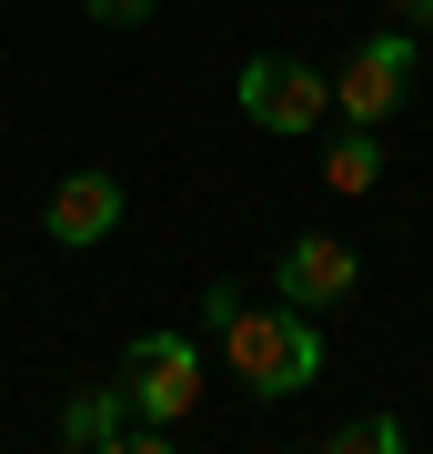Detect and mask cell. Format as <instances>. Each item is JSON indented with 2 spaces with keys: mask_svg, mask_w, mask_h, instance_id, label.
<instances>
[{
  "mask_svg": "<svg viewBox=\"0 0 433 454\" xmlns=\"http://www.w3.org/2000/svg\"><path fill=\"white\" fill-rule=\"evenodd\" d=\"M212 333H222V354H232V384L262 394V404H282V394H303L322 373V343H313V324L292 303H232Z\"/></svg>",
  "mask_w": 433,
  "mask_h": 454,
  "instance_id": "obj_1",
  "label": "cell"
},
{
  "mask_svg": "<svg viewBox=\"0 0 433 454\" xmlns=\"http://www.w3.org/2000/svg\"><path fill=\"white\" fill-rule=\"evenodd\" d=\"M242 121H262V131H282V142H303V131L333 112V71L322 61H292V51H262V61H242Z\"/></svg>",
  "mask_w": 433,
  "mask_h": 454,
  "instance_id": "obj_2",
  "label": "cell"
},
{
  "mask_svg": "<svg viewBox=\"0 0 433 454\" xmlns=\"http://www.w3.org/2000/svg\"><path fill=\"white\" fill-rule=\"evenodd\" d=\"M121 394H131V414H151V424H192V404H202L192 333H142L121 354Z\"/></svg>",
  "mask_w": 433,
  "mask_h": 454,
  "instance_id": "obj_3",
  "label": "cell"
},
{
  "mask_svg": "<svg viewBox=\"0 0 433 454\" xmlns=\"http://www.w3.org/2000/svg\"><path fill=\"white\" fill-rule=\"evenodd\" d=\"M414 61H423V51H414V31H383V41H363L353 51V61H343L333 71V112L343 121H393L403 112V91H414Z\"/></svg>",
  "mask_w": 433,
  "mask_h": 454,
  "instance_id": "obj_4",
  "label": "cell"
},
{
  "mask_svg": "<svg viewBox=\"0 0 433 454\" xmlns=\"http://www.w3.org/2000/svg\"><path fill=\"white\" fill-rule=\"evenodd\" d=\"M353 283H363V262H353V243H333V232H303V243L282 253V303H292V313L353 303Z\"/></svg>",
  "mask_w": 433,
  "mask_h": 454,
  "instance_id": "obj_5",
  "label": "cell"
},
{
  "mask_svg": "<svg viewBox=\"0 0 433 454\" xmlns=\"http://www.w3.org/2000/svg\"><path fill=\"white\" fill-rule=\"evenodd\" d=\"M50 243H71V253H91V243H112V223H121V182L112 172H71L61 192H50Z\"/></svg>",
  "mask_w": 433,
  "mask_h": 454,
  "instance_id": "obj_6",
  "label": "cell"
},
{
  "mask_svg": "<svg viewBox=\"0 0 433 454\" xmlns=\"http://www.w3.org/2000/svg\"><path fill=\"white\" fill-rule=\"evenodd\" d=\"M121 434H131V394H121V384L71 394V404H61V444H81V454H121Z\"/></svg>",
  "mask_w": 433,
  "mask_h": 454,
  "instance_id": "obj_7",
  "label": "cell"
},
{
  "mask_svg": "<svg viewBox=\"0 0 433 454\" xmlns=\"http://www.w3.org/2000/svg\"><path fill=\"white\" fill-rule=\"evenodd\" d=\"M322 182H333V192H373V182H383V142H363V121H353V142L322 152Z\"/></svg>",
  "mask_w": 433,
  "mask_h": 454,
  "instance_id": "obj_8",
  "label": "cell"
},
{
  "mask_svg": "<svg viewBox=\"0 0 433 454\" xmlns=\"http://www.w3.org/2000/svg\"><path fill=\"white\" fill-rule=\"evenodd\" d=\"M333 444H343V454H403V444H414V434H403L393 414H373V424H343Z\"/></svg>",
  "mask_w": 433,
  "mask_h": 454,
  "instance_id": "obj_9",
  "label": "cell"
},
{
  "mask_svg": "<svg viewBox=\"0 0 433 454\" xmlns=\"http://www.w3.org/2000/svg\"><path fill=\"white\" fill-rule=\"evenodd\" d=\"M81 11H91L101 31H131V20H151V0H81Z\"/></svg>",
  "mask_w": 433,
  "mask_h": 454,
  "instance_id": "obj_10",
  "label": "cell"
},
{
  "mask_svg": "<svg viewBox=\"0 0 433 454\" xmlns=\"http://www.w3.org/2000/svg\"><path fill=\"white\" fill-rule=\"evenodd\" d=\"M383 11H393V31H414V41L433 31V0H383Z\"/></svg>",
  "mask_w": 433,
  "mask_h": 454,
  "instance_id": "obj_11",
  "label": "cell"
}]
</instances>
